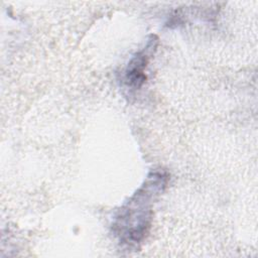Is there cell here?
<instances>
[{"mask_svg":"<svg viewBox=\"0 0 258 258\" xmlns=\"http://www.w3.org/2000/svg\"><path fill=\"white\" fill-rule=\"evenodd\" d=\"M147 52L146 49L137 53L129 62L128 68L126 70V83L128 86L133 88H139L145 81L144 68L147 62Z\"/></svg>","mask_w":258,"mask_h":258,"instance_id":"6da1fadb","label":"cell"}]
</instances>
